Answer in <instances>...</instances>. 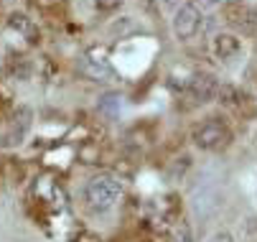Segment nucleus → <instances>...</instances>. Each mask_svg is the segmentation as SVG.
Masks as SVG:
<instances>
[{
	"mask_svg": "<svg viewBox=\"0 0 257 242\" xmlns=\"http://www.w3.org/2000/svg\"><path fill=\"white\" fill-rule=\"evenodd\" d=\"M216 3V0H189L183 3L176 13H173V21H171V28H173V36L178 41H191L194 36L204 33L209 28V8Z\"/></svg>",
	"mask_w": 257,
	"mask_h": 242,
	"instance_id": "1",
	"label": "nucleus"
},
{
	"mask_svg": "<svg viewBox=\"0 0 257 242\" xmlns=\"http://www.w3.org/2000/svg\"><path fill=\"white\" fill-rule=\"evenodd\" d=\"M122 196V181L120 176L109 174V171H102V174H94L87 186H84V201L92 212L102 214V212H109L112 206L120 201Z\"/></svg>",
	"mask_w": 257,
	"mask_h": 242,
	"instance_id": "2",
	"label": "nucleus"
},
{
	"mask_svg": "<svg viewBox=\"0 0 257 242\" xmlns=\"http://www.w3.org/2000/svg\"><path fill=\"white\" fill-rule=\"evenodd\" d=\"M191 141L199 151H209V153H216V151H224L229 143H232V130L224 120L219 117H209L204 120L201 125L194 128L191 133Z\"/></svg>",
	"mask_w": 257,
	"mask_h": 242,
	"instance_id": "3",
	"label": "nucleus"
},
{
	"mask_svg": "<svg viewBox=\"0 0 257 242\" xmlns=\"http://www.w3.org/2000/svg\"><path fill=\"white\" fill-rule=\"evenodd\" d=\"M211 56L222 64V66H234L242 54H244V44L237 33H214L211 36V46H209Z\"/></svg>",
	"mask_w": 257,
	"mask_h": 242,
	"instance_id": "4",
	"label": "nucleus"
},
{
	"mask_svg": "<svg viewBox=\"0 0 257 242\" xmlns=\"http://www.w3.org/2000/svg\"><path fill=\"white\" fill-rule=\"evenodd\" d=\"M224 18L244 36H257V6L249 3H229L224 8Z\"/></svg>",
	"mask_w": 257,
	"mask_h": 242,
	"instance_id": "5",
	"label": "nucleus"
},
{
	"mask_svg": "<svg viewBox=\"0 0 257 242\" xmlns=\"http://www.w3.org/2000/svg\"><path fill=\"white\" fill-rule=\"evenodd\" d=\"M183 92L189 97H194L196 102H209V99H216V92H219V79L206 74V72H199V74H191L186 82H183Z\"/></svg>",
	"mask_w": 257,
	"mask_h": 242,
	"instance_id": "6",
	"label": "nucleus"
},
{
	"mask_svg": "<svg viewBox=\"0 0 257 242\" xmlns=\"http://www.w3.org/2000/svg\"><path fill=\"white\" fill-rule=\"evenodd\" d=\"M31 110L28 107H21V110H16V117H13V125H11V133H8V143L13 146H18L23 138H26V133L31 130Z\"/></svg>",
	"mask_w": 257,
	"mask_h": 242,
	"instance_id": "7",
	"label": "nucleus"
},
{
	"mask_svg": "<svg viewBox=\"0 0 257 242\" xmlns=\"http://www.w3.org/2000/svg\"><path fill=\"white\" fill-rule=\"evenodd\" d=\"M84 69H87V74H92V77H107L109 74V66H107V61L104 59H94V54H87L84 56Z\"/></svg>",
	"mask_w": 257,
	"mask_h": 242,
	"instance_id": "8",
	"label": "nucleus"
},
{
	"mask_svg": "<svg viewBox=\"0 0 257 242\" xmlns=\"http://www.w3.org/2000/svg\"><path fill=\"white\" fill-rule=\"evenodd\" d=\"M11 26H13V28H18V31H28L31 41H33V39H39V31H36V28H33L31 23H28V18H26V16H13Z\"/></svg>",
	"mask_w": 257,
	"mask_h": 242,
	"instance_id": "9",
	"label": "nucleus"
},
{
	"mask_svg": "<svg viewBox=\"0 0 257 242\" xmlns=\"http://www.w3.org/2000/svg\"><path fill=\"white\" fill-rule=\"evenodd\" d=\"M122 3H125V0H94L97 11H102V13H112V11H117Z\"/></svg>",
	"mask_w": 257,
	"mask_h": 242,
	"instance_id": "10",
	"label": "nucleus"
},
{
	"mask_svg": "<svg viewBox=\"0 0 257 242\" xmlns=\"http://www.w3.org/2000/svg\"><path fill=\"white\" fill-rule=\"evenodd\" d=\"M206 242H234V237H232L229 232H214Z\"/></svg>",
	"mask_w": 257,
	"mask_h": 242,
	"instance_id": "11",
	"label": "nucleus"
}]
</instances>
